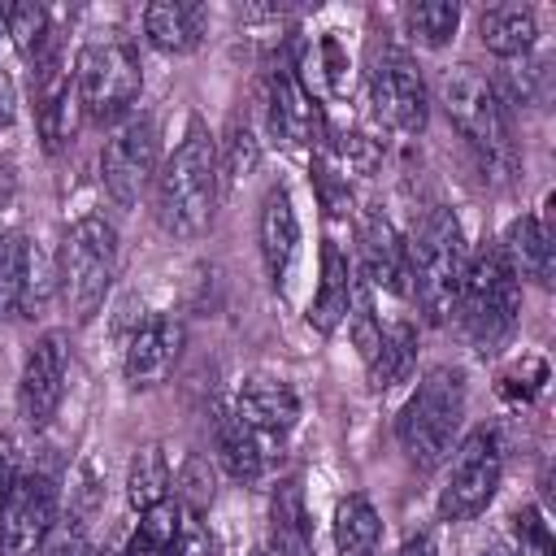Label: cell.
I'll return each mask as SVG.
<instances>
[{
  "label": "cell",
  "instance_id": "6da1fadb",
  "mask_svg": "<svg viewBox=\"0 0 556 556\" xmlns=\"http://www.w3.org/2000/svg\"><path fill=\"white\" fill-rule=\"evenodd\" d=\"M217 182H222L217 143L204 126H191L156 174V222L174 239L204 235L217 208Z\"/></svg>",
  "mask_w": 556,
  "mask_h": 556
},
{
  "label": "cell",
  "instance_id": "7a4b0ae2",
  "mask_svg": "<svg viewBox=\"0 0 556 556\" xmlns=\"http://www.w3.org/2000/svg\"><path fill=\"white\" fill-rule=\"evenodd\" d=\"M404 248H408V291H413L417 308L430 321H447L456 313L465 265H469L456 213L452 208H430L417 222V230Z\"/></svg>",
  "mask_w": 556,
  "mask_h": 556
},
{
  "label": "cell",
  "instance_id": "3957f363",
  "mask_svg": "<svg viewBox=\"0 0 556 556\" xmlns=\"http://www.w3.org/2000/svg\"><path fill=\"white\" fill-rule=\"evenodd\" d=\"M460 421H465V378H460V369L439 365L413 387V395L395 413L400 452L408 456L413 469L426 473L439 460H447V452L460 434Z\"/></svg>",
  "mask_w": 556,
  "mask_h": 556
},
{
  "label": "cell",
  "instance_id": "277c9868",
  "mask_svg": "<svg viewBox=\"0 0 556 556\" xmlns=\"http://www.w3.org/2000/svg\"><path fill=\"white\" fill-rule=\"evenodd\" d=\"M517 313H521V282L513 278L504 248L482 243L465 265L456 317L465 334L478 343V352H495L517 330Z\"/></svg>",
  "mask_w": 556,
  "mask_h": 556
},
{
  "label": "cell",
  "instance_id": "5b68a950",
  "mask_svg": "<svg viewBox=\"0 0 556 556\" xmlns=\"http://www.w3.org/2000/svg\"><path fill=\"white\" fill-rule=\"evenodd\" d=\"M113 274H117V230L96 213L78 217L65 230L61 256H56V287H61L65 313L74 321H87L104 304Z\"/></svg>",
  "mask_w": 556,
  "mask_h": 556
},
{
  "label": "cell",
  "instance_id": "8992f818",
  "mask_svg": "<svg viewBox=\"0 0 556 556\" xmlns=\"http://www.w3.org/2000/svg\"><path fill=\"white\" fill-rule=\"evenodd\" d=\"M439 104L447 122L460 130V139L486 161V165H508L513 161V139H508V109L500 100V87L473 70V65H452L439 78Z\"/></svg>",
  "mask_w": 556,
  "mask_h": 556
},
{
  "label": "cell",
  "instance_id": "52a82bcc",
  "mask_svg": "<svg viewBox=\"0 0 556 556\" xmlns=\"http://www.w3.org/2000/svg\"><path fill=\"white\" fill-rule=\"evenodd\" d=\"M74 83L83 113L96 122H117L143 91L139 56L126 39H91L74 61Z\"/></svg>",
  "mask_w": 556,
  "mask_h": 556
},
{
  "label": "cell",
  "instance_id": "ba28073f",
  "mask_svg": "<svg viewBox=\"0 0 556 556\" xmlns=\"http://www.w3.org/2000/svg\"><path fill=\"white\" fill-rule=\"evenodd\" d=\"M500 478H504V456H500V439L491 430H473L456 460H452V473L439 491V517L443 521H473L500 491Z\"/></svg>",
  "mask_w": 556,
  "mask_h": 556
},
{
  "label": "cell",
  "instance_id": "9c48e42d",
  "mask_svg": "<svg viewBox=\"0 0 556 556\" xmlns=\"http://www.w3.org/2000/svg\"><path fill=\"white\" fill-rule=\"evenodd\" d=\"M369 104H374V117L395 135H417L426 126L430 91L408 52H400V48L378 52V61L369 70Z\"/></svg>",
  "mask_w": 556,
  "mask_h": 556
},
{
  "label": "cell",
  "instance_id": "30bf717a",
  "mask_svg": "<svg viewBox=\"0 0 556 556\" xmlns=\"http://www.w3.org/2000/svg\"><path fill=\"white\" fill-rule=\"evenodd\" d=\"M56 530V482L48 473H13L0 504V552L30 556Z\"/></svg>",
  "mask_w": 556,
  "mask_h": 556
},
{
  "label": "cell",
  "instance_id": "8fae6325",
  "mask_svg": "<svg viewBox=\"0 0 556 556\" xmlns=\"http://www.w3.org/2000/svg\"><path fill=\"white\" fill-rule=\"evenodd\" d=\"M100 178L104 191L130 208L143 187L156 178V126L152 117H126L100 148Z\"/></svg>",
  "mask_w": 556,
  "mask_h": 556
},
{
  "label": "cell",
  "instance_id": "7c38bea8",
  "mask_svg": "<svg viewBox=\"0 0 556 556\" xmlns=\"http://www.w3.org/2000/svg\"><path fill=\"white\" fill-rule=\"evenodd\" d=\"M65 378H70V339L61 330H48L30 343L17 378V413L26 426L52 421V413L65 400Z\"/></svg>",
  "mask_w": 556,
  "mask_h": 556
},
{
  "label": "cell",
  "instance_id": "4fadbf2b",
  "mask_svg": "<svg viewBox=\"0 0 556 556\" xmlns=\"http://www.w3.org/2000/svg\"><path fill=\"white\" fill-rule=\"evenodd\" d=\"M182 343H187V330L178 317L152 313L148 321H139L130 343H126V382L130 387H161L174 374Z\"/></svg>",
  "mask_w": 556,
  "mask_h": 556
},
{
  "label": "cell",
  "instance_id": "5bb4252c",
  "mask_svg": "<svg viewBox=\"0 0 556 556\" xmlns=\"http://www.w3.org/2000/svg\"><path fill=\"white\" fill-rule=\"evenodd\" d=\"M265 117L269 130L287 143V148H304L317 139V100L308 96V87L295 78V70L278 65L265 83Z\"/></svg>",
  "mask_w": 556,
  "mask_h": 556
},
{
  "label": "cell",
  "instance_id": "9a60e30c",
  "mask_svg": "<svg viewBox=\"0 0 556 556\" xmlns=\"http://www.w3.org/2000/svg\"><path fill=\"white\" fill-rule=\"evenodd\" d=\"M83 122V100H78V83L74 70H61L56 61L48 70H39V96H35V126L48 152H61Z\"/></svg>",
  "mask_w": 556,
  "mask_h": 556
},
{
  "label": "cell",
  "instance_id": "2e32d148",
  "mask_svg": "<svg viewBox=\"0 0 556 556\" xmlns=\"http://www.w3.org/2000/svg\"><path fill=\"white\" fill-rule=\"evenodd\" d=\"M256 235H261V261H265L269 282L287 287V274H291L295 252H300V217H295V204H291V195L282 187L265 191Z\"/></svg>",
  "mask_w": 556,
  "mask_h": 556
},
{
  "label": "cell",
  "instance_id": "e0dca14e",
  "mask_svg": "<svg viewBox=\"0 0 556 556\" xmlns=\"http://www.w3.org/2000/svg\"><path fill=\"white\" fill-rule=\"evenodd\" d=\"M235 417H239L243 426H252L256 434L282 439V434L295 426V417H300V400H295V391H291L282 378L256 374V378H248V382L239 387Z\"/></svg>",
  "mask_w": 556,
  "mask_h": 556
},
{
  "label": "cell",
  "instance_id": "ac0fdd59",
  "mask_svg": "<svg viewBox=\"0 0 556 556\" xmlns=\"http://www.w3.org/2000/svg\"><path fill=\"white\" fill-rule=\"evenodd\" d=\"M552 239H556L552 213H543V217L526 213V217H517L508 226V239L500 248H504V261H508V269H513L517 282L521 278H530L539 287L552 282Z\"/></svg>",
  "mask_w": 556,
  "mask_h": 556
},
{
  "label": "cell",
  "instance_id": "d6986e66",
  "mask_svg": "<svg viewBox=\"0 0 556 556\" xmlns=\"http://www.w3.org/2000/svg\"><path fill=\"white\" fill-rule=\"evenodd\" d=\"M352 282H356V269L348 261V252L339 243H321V282H317V295L308 304V326L330 334L339 330V321H348V304H352Z\"/></svg>",
  "mask_w": 556,
  "mask_h": 556
},
{
  "label": "cell",
  "instance_id": "ffe728a7",
  "mask_svg": "<svg viewBox=\"0 0 556 556\" xmlns=\"http://www.w3.org/2000/svg\"><path fill=\"white\" fill-rule=\"evenodd\" d=\"M269 556H313L304 491L295 478H282L269 495Z\"/></svg>",
  "mask_w": 556,
  "mask_h": 556
},
{
  "label": "cell",
  "instance_id": "44dd1931",
  "mask_svg": "<svg viewBox=\"0 0 556 556\" xmlns=\"http://www.w3.org/2000/svg\"><path fill=\"white\" fill-rule=\"evenodd\" d=\"M274 443H282V439L256 434V430L243 426L235 413L222 417V426H217L222 465H226V473L239 478V482H261V478H265V469H269V460H274Z\"/></svg>",
  "mask_w": 556,
  "mask_h": 556
},
{
  "label": "cell",
  "instance_id": "7402d4cb",
  "mask_svg": "<svg viewBox=\"0 0 556 556\" xmlns=\"http://www.w3.org/2000/svg\"><path fill=\"white\" fill-rule=\"evenodd\" d=\"M361 252H365V274L369 282L387 287V291H408V248L400 243L395 226L387 217H369L361 230Z\"/></svg>",
  "mask_w": 556,
  "mask_h": 556
},
{
  "label": "cell",
  "instance_id": "603a6c76",
  "mask_svg": "<svg viewBox=\"0 0 556 556\" xmlns=\"http://www.w3.org/2000/svg\"><path fill=\"white\" fill-rule=\"evenodd\" d=\"M143 35L161 52H191L204 35V9L191 0H156L143 9Z\"/></svg>",
  "mask_w": 556,
  "mask_h": 556
},
{
  "label": "cell",
  "instance_id": "cb8c5ba5",
  "mask_svg": "<svg viewBox=\"0 0 556 556\" xmlns=\"http://www.w3.org/2000/svg\"><path fill=\"white\" fill-rule=\"evenodd\" d=\"M478 39H482L495 56L513 61V56H526V52L534 48L539 22H534V13L521 9V4H491V9H482V17H478Z\"/></svg>",
  "mask_w": 556,
  "mask_h": 556
},
{
  "label": "cell",
  "instance_id": "d4e9b609",
  "mask_svg": "<svg viewBox=\"0 0 556 556\" xmlns=\"http://www.w3.org/2000/svg\"><path fill=\"white\" fill-rule=\"evenodd\" d=\"M382 543L378 508L365 495H348L334 508V552L339 556H374Z\"/></svg>",
  "mask_w": 556,
  "mask_h": 556
},
{
  "label": "cell",
  "instance_id": "484cf974",
  "mask_svg": "<svg viewBox=\"0 0 556 556\" xmlns=\"http://www.w3.org/2000/svg\"><path fill=\"white\" fill-rule=\"evenodd\" d=\"M413 361H417V334L408 321H395L391 330H382V343L378 352L369 356V387L374 391H391L395 382H404L413 374Z\"/></svg>",
  "mask_w": 556,
  "mask_h": 556
},
{
  "label": "cell",
  "instance_id": "4316f807",
  "mask_svg": "<svg viewBox=\"0 0 556 556\" xmlns=\"http://www.w3.org/2000/svg\"><path fill=\"white\" fill-rule=\"evenodd\" d=\"M126 500L135 513H148L156 508L161 500H169V460L156 443L139 447L130 456V469H126Z\"/></svg>",
  "mask_w": 556,
  "mask_h": 556
},
{
  "label": "cell",
  "instance_id": "83f0119b",
  "mask_svg": "<svg viewBox=\"0 0 556 556\" xmlns=\"http://www.w3.org/2000/svg\"><path fill=\"white\" fill-rule=\"evenodd\" d=\"M4 26H9L17 52H22L30 65H39V70L52 65V43H56V35H52V22H48V9H39V4H13V9L4 13Z\"/></svg>",
  "mask_w": 556,
  "mask_h": 556
},
{
  "label": "cell",
  "instance_id": "f1b7e54d",
  "mask_svg": "<svg viewBox=\"0 0 556 556\" xmlns=\"http://www.w3.org/2000/svg\"><path fill=\"white\" fill-rule=\"evenodd\" d=\"M182 517L187 513L174 500H161L156 508L139 513V526H135V534H130L122 556H169V547H174V539L182 530Z\"/></svg>",
  "mask_w": 556,
  "mask_h": 556
},
{
  "label": "cell",
  "instance_id": "f546056e",
  "mask_svg": "<svg viewBox=\"0 0 556 556\" xmlns=\"http://www.w3.org/2000/svg\"><path fill=\"white\" fill-rule=\"evenodd\" d=\"M30 287V243L22 230L0 235V317H9Z\"/></svg>",
  "mask_w": 556,
  "mask_h": 556
},
{
  "label": "cell",
  "instance_id": "4dcf8cb0",
  "mask_svg": "<svg viewBox=\"0 0 556 556\" xmlns=\"http://www.w3.org/2000/svg\"><path fill=\"white\" fill-rule=\"evenodd\" d=\"M404 22H408V35L417 43L443 48L460 26V4L456 0H421V4H408Z\"/></svg>",
  "mask_w": 556,
  "mask_h": 556
},
{
  "label": "cell",
  "instance_id": "1f68e13d",
  "mask_svg": "<svg viewBox=\"0 0 556 556\" xmlns=\"http://www.w3.org/2000/svg\"><path fill=\"white\" fill-rule=\"evenodd\" d=\"M348 321H352V343H356L361 361L369 365V356H374L378 343H382V321H378V313H374V291H369V282H361V278L352 282Z\"/></svg>",
  "mask_w": 556,
  "mask_h": 556
},
{
  "label": "cell",
  "instance_id": "d6a6232c",
  "mask_svg": "<svg viewBox=\"0 0 556 556\" xmlns=\"http://www.w3.org/2000/svg\"><path fill=\"white\" fill-rule=\"evenodd\" d=\"M256 139H252V130L248 126H235L230 135H226V156H217V169H226V178H239V174H252V165H256Z\"/></svg>",
  "mask_w": 556,
  "mask_h": 556
},
{
  "label": "cell",
  "instance_id": "836d02e7",
  "mask_svg": "<svg viewBox=\"0 0 556 556\" xmlns=\"http://www.w3.org/2000/svg\"><path fill=\"white\" fill-rule=\"evenodd\" d=\"M543 382H547V365H543L539 356H521V365L504 374V387H500V391H504L508 400H530Z\"/></svg>",
  "mask_w": 556,
  "mask_h": 556
},
{
  "label": "cell",
  "instance_id": "e575fe53",
  "mask_svg": "<svg viewBox=\"0 0 556 556\" xmlns=\"http://www.w3.org/2000/svg\"><path fill=\"white\" fill-rule=\"evenodd\" d=\"M169 556H213V539L200 517H182V530H178Z\"/></svg>",
  "mask_w": 556,
  "mask_h": 556
},
{
  "label": "cell",
  "instance_id": "d590c367",
  "mask_svg": "<svg viewBox=\"0 0 556 556\" xmlns=\"http://www.w3.org/2000/svg\"><path fill=\"white\" fill-rule=\"evenodd\" d=\"M43 556H96L83 530H56L43 539Z\"/></svg>",
  "mask_w": 556,
  "mask_h": 556
},
{
  "label": "cell",
  "instance_id": "8d00e7d4",
  "mask_svg": "<svg viewBox=\"0 0 556 556\" xmlns=\"http://www.w3.org/2000/svg\"><path fill=\"white\" fill-rule=\"evenodd\" d=\"M13 439L9 434H0V504H4V491H9V482H13Z\"/></svg>",
  "mask_w": 556,
  "mask_h": 556
},
{
  "label": "cell",
  "instance_id": "74e56055",
  "mask_svg": "<svg viewBox=\"0 0 556 556\" xmlns=\"http://www.w3.org/2000/svg\"><path fill=\"white\" fill-rule=\"evenodd\" d=\"M395 556H439V552H434V539H430V534H417V539H408Z\"/></svg>",
  "mask_w": 556,
  "mask_h": 556
},
{
  "label": "cell",
  "instance_id": "f35d334b",
  "mask_svg": "<svg viewBox=\"0 0 556 556\" xmlns=\"http://www.w3.org/2000/svg\"><path fill=\"white\" fill-rule=\"evenodd\" d=\"M13 117V83H9V74L0 70V122H9Z\"/></svg>",
  "mask_w": 556,
  "mask_h": 556
},
{
  "label": "cell",
  "instance_id": "ab89813d",
  "mask_svg": "<svg viewBox=\"0 0 556 556\" xmlns=\"http://www.w3.org/2000/svg\"><path fill=\"white\" fill-rule=\"evenodd\" d=\"M478 556H513V552H508V547H504V543H486V547H482V552H478Z\"/></svg>",
  "mask_w": 556,
  "mask_h": 556
},
{
  "label": "cell",
  "instance_id": "60d3db41",
  "mask_svg": "<svg viewBox=\"0 0 556 556\" xmlns=\"http://www.w3.org/2000/svg\"><path fill=\"white\" fill-rule=\"evenodd\" d=\"M534 556H552V552H534Z\"/></svg>",
  "mask_w": 556,
  "mask_h": 556
},
{
  "label": "cell",
  "instance_id": "b9f144b4",
  "mask_svg": "<svg viewBox=\"0 0 556 556\" xmlns=\"http://www.w3.org/2000/svg\"><path fill=\"white\" fill-rule=\"evenodd\" d=\"M252 556H269V552H252Z\"/></svg>",
  "mask_w": 556,
  "mask_h": 556
}]
</instances>
